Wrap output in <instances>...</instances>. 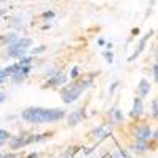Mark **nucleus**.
<instances>
[{"label":"nucleus","instance_id":"8","mask_svg":"<svg viewBox=\"0 0 158 158\" xmlns=\"http://www.w3.org/2000/svg\"><path fill=\"white\" fill-rule=\"evenodd\" d=\"M133 104H135V108H133V111L130 112V115L133 117V118H138V117L142 114V111H144V106H142V101H141V98H135Z\"/></svg>","mask_w":158,"mask_h":158},{"label":"nucleus","instance_id":"10","mask_svg":"<svg viewBox=\"0 0 158 158\" xmlns=\"http://www.w3.org/2000/svg\"><path fill=\"white\" fill-rule=\"evenodd\" d=\"M81 120H82L81 112H71V114L68 115V125H70V127H76Z\"/></svg>","mask_w":158,"mask_h":158},{"label":"nucleus","instance_id":"6","mask_svg":"<svg viewBox=\"0 0 158 158\" xmlns=\"http://www.w3.org/2000/svg\"><path fill=\"white\" fill-rule=\"evenodd\" d=\"M65 81H67V76L65 74H62L60 71H59V74L57 76H54L52 79H49V82L44 85L46 89H49V87H56V85H60V84H63Z\"/></svg>","mask_w":158,"mask_h":158},{"label":"nucleus","instance_id":"2","mask_svg":"<svg viewBox=\"0 0 158 158\" xmlns=\"http://www.w3.org/2000/svg\"><path fill=\"white\" fill-rule=\"evenodd\" d=\"M32 46V40L30 38H19L15 44L6 46V54L11 59H22L25 57V52L29 51V48Z\"/></svg>","mask_w":158,"mask_h":158},{"label":"nucleus","instance_id":"31","mask_svg":"<svg viewBox=\"0 0 158 158\" xmlns=\"http://www.w3.org/2000/svg\"><path fill=\"white\" fill-rule=\"evenodd\" d=\"M3 146H5V142H3V141H0V147H3Z\"/></svg>","mask_w":158,"mask_h":158},{"label":"nucleus","instance_id":"29","mask_svg":"<svg viewBox=\"0 0 158 158\" xmlns=\"http://www.w3.org/2000/svg\"><path fill=\"white\" fill-rule=\"evenodd\" d=\"M153 138H155V139H158V130H156L155 133H153Z\"/></svg>","mask_w":158,"mask_h":158},{"label":"nucleus","instance_id":"21","mask_svg":"<svg viewBox=\"0 0 158 158\" xmlns=\"http://www.w3.org/2000/svg\"><path fill=\"white\" fill-rule=\"evenodd\" d=\"M104 57L108 62H112V52H104Z\"/></svg>","mask_w":158,"mask_h":158},{"label":"nucleus","instance_id":"14","mask_svg":"<svg viewBox=\"0 0 158 158\" xmlns=\"http://www.w3.org/2000/svg\"><path fill=\"white\" fill-rule=\"evenodd\" d=\"M94 135L97 136V138H104V136H108L109 133L104 128H97V130H94Z\"/></svg>","mask_w":158,"mask_h":158},{"label":"nucleus","instance_id":"1","mask_svg":"<svg viewBox=\"0 0 158 158\" xmlns=\"http://www.w3.org/2000/svg\"><path fill=\"white\" fill-rule=\"evenodd\" d=\"M65 112L62 109H44V108H27L21 117L27 123H52L62 120Z\"/></svg>","mask_w":158,"mask_h":158},{"label":"nucleus","instance_id":"7","mask_svg":"<svg viewBox=\"0 0 158 158\" xmlns=\"http://www.w3.org/2000/svg\"><path fill=\"white\" fill-rule=\"evenodd\" d=\"M152 35H153V32H149V33H147L146 36H142V38H141V41H139V46H138L136 52H135V54L131 56V57H130L128 60H135V59H136V57H138V56L141 54V52H142V49H144V46H146V43H147V40H149V38H150Z\"/></svg>","mask_w":158,"mask_h":158},{"label":"nucleus","instance_id":"11","mask_svg":"<svg viewBox=\"0 0 158 158\" xmlns=\"http://www.w3.org/2000/svg\"><path fill=\"white\" fill-rule=\"evenodd\" d=\"M138 138H139V141H146L147 138H150V128L149 127H141L138 130Z\"/></svg>","mask_w":158,"mask_h":158},{"label":"nucleus","instance_id":"24","mask_svg":"<svg viewBox=\"0 0 158 158\" xmlns=\"http://www.w3.org/2000/svg\"><path fill=\"white\" fill-rule=\"evenodd\" d=\"M77 74H79V71H77V68H74V70L71 71V77H76Z\"/></svg>","mask_w":158,"mask_h":158},{"label":"nucleus","instance_id":"15","mask_svg":"<svg viewBox=\"0 0 158 158\" xmlns=\"http://www.w3.org/2000/svg\"><path fill=\"white\" fill-rule=\"evenodd\" d=\"M112 114H114V122H122L123 120V115L118 109H112Z\"/></svg>","mask_w":158,"mask_h":158},{"label":"nucleus","instance_id":"25","mask_svg":"<svg viewBox=\"0 0 158 158\" xmlns=\"http://www.w3.org/2000/svg\"><path fill=\"white\" fill-rule=\"evenodd\" d=\"M117 85H118V81H115V82H114V84L111 85V92H114V89H115Z\"/></svg>","mask_w":158,"mask_h":158},{"label":"nucleus","instance_id":"19","mask_svg":"<svg viewBox=\"0 0 158 158\" xmlns=\"http://www.w3.org/2000/svg\"><path fill=\"white\" fill-rule=\"evenodd\" d=\"M6 98H8V94H6V92H0V104L5 103Z\"/></svg>","mask_w":158,"mask_h":158},{"label":"nucleus","instance_id":"4","mask_svg":"<svg viewBox=\"0 0 158 158\" xmlns=\"http://www.w3.org/2000/svg\"><path fill=\"white\" fill-rule=\"evenodd\" d=\"M90 85V81H85V84H81V85H70V87H67L63 90V94H62V98H63V101L65 103H73V101H76L79 97L82 95V90L85 89V87H89Z\"/></svg>","mask_w":158,"mask_h":158},{"label":"nucleus","instance_id":"20","mask_svg":"<svg viewBox=\"0 0 158 158\" xmlns=\"http://www.w3.org/2000/svg\"><path fill=\"white\" fill-rule=\"evenodd\" d=\"M6 74H5V71H3V68H0V81H2V82H5L6 81Z\"/></svg>","mask_w":158,"mask_h":158},{"label":"nucleus","instance_id":"17","mask_svg":"<svg viewBox=\"0 0 158 158\" xmlns=\"http://www.w3.org/2000/svg\"><path fill=\"white\" fill-rule=\"evenodd\" d=\"M43 18L44 19H52V18H56V13L54 11H44L43 13Z\"/></svg>","mask_w":158,"mask_h":158},{"label":"nucleus","instance_id":"26","mask_svg":"<svg viewBox=\"0 0 158 158\" xmlns=\"http://www.w3.org/2000/svg\"><path fill=\"white\" fill-rule=\"evenodd\" d=\"M36 156H38V153H36V152H33V153H30L27 158H36Z\"/></svg>","mask_w":158,"mask_h":158},{"label":"nucleus","instance_id":"34","mask_svg":"<svg viewBox=\"0 0 158 158\" xmlns=\"http://www.w3.org/2000/svg\"><path fill=\"white\" fill-rule=\"evenodd\" d=\"M0 158H3V155H0Z\"/></svg>","mask_w":158,"mask_h":158},{"label":"nucleus","instance_id":"22","mask_svg":"<svg viewBox=\"0 0 158 158\" xmlns=\"http://www.w3.org/2000/svg\"><path fill=\"white\" fill-rule=\"evenodd\" d=\"M153 74H155V79H156V82H158V65H155V67H153Z\"/></svg>","mask_w":158,"mask_h":158},{"label":"nucleus","instance_id":"9","mask_svg":"<svg viewBox=\"0 0 158 158\" xmlns=\"http://www.w3.org/2000/svg\"><path fill=\"white\" fill-rule=\"evenodd\" d=\"M149 90H150V84L147 79H142V81L139 82V87H138V94L139 97H146L149 94Z\"/></svg>","mask_w":158,"mask_h":158},{"label":"nucleus","instance_id":"5","mask_svg":"<svg viewBox=\"0 0 158 158\" xmlns=\"http://www.w3.org/2000/svg\"><path fill=\"white\" fill-rule=\"evenodd\" d=\"M18 40H19V35H18L16 32H10V33H5V35L0 36V41H2V44H6V46L15 44Z\"/></svg>","mask_w":158,"mask_h":158},{"label":"nucleus","instance_id":"18","mask_svg":"<svg viewBox=\"0 0 158 158\" xmlns=\"http://www.w3.org/2000/svg\"><path fill=\"white\" fill-rule=\"evenodd\" d=\"M46 49V46H40V48H33L32 49V54H40V52H43Z\"/></svg>","mask_w":158,"mask_h":158},{"label":"nucleus","instance_id":"12","mask_svg":"<svg viewBox=\"0 0 158 158\" xmlns=\"http://www.w3.org/2000/svg\"><path fill=\"white\" fill-rule=\"evenodd\" d=\"M25 77H27V76H25L22 71H16L15 74L11 76V79H13V84H21Z\"/></svg>","mask_w":158,"mask_h":158},{"label":"nucleus","instance_id":"30","mask_svg":"<svg viewBox=\"0 0 158 158\" xmlns=\"http://www.w3.org/2000/svg\"><path fill=\"white\" fill-rule=\"evenodd\" d=\"M155 56H156V57H155V59H156V65H158V49H156V51H155Z\"/></svg>","mask_w":158,"mask_h":158},{"label":"nucleus","instance_id":"13","mask_svg":"<svg viewBox=\"0 0 158 158\" xmlns=\"http://www.w3.org/2000/svg\"><path fill=\"white\" fill-rule=\"evenodd\" d=\"M10 139H11L10 131H8V130H2V128H0V141L6 142V141H10Z\"/></svg>","mask_w":158,"mask_h":158},{"label":"nucleus","instance_id":"28","mask_svg":"<svg viewBox=\"0 0 158 158\" xmlns=\"http://www.w3.org/2000/svg\"><path fill=\"white\" fill-rule=\"evenodd\" d=\"M98 44H100V46H103V44H104V40H103V38H100V40H98Z\"/></svg>","mask_w":158,"mask_h":158},{"label":"nucleus","instance_id":"32","mask_svg":"<svg viewBox=\"0 0 158 158\" xmlns=\"http://www.w3.org/2000/svg\"><path fill=\"white\" fill-rule=\"evenodd\" d=\"M3 2H6V0H0V3H3Z\"/></svg>","mask_w":158,"mask_h":158},{"label":"nucleus","instance_id":"3","mask_svg":"<svg viewBox=\"0 0 158 158\" xmlns=\"http://www.w3.org/2000/svg\"><path fill=\"white\" fill-rule=\"evenodd\" d=\"M44 139V135L41 136H33L29 131H24V133H19L18 136H11L10 139V149L11 150H18V149H22L25 146H29L30 142H35V141H41Z\"/></svg>","mask_w":158,"mask_h":158},{"label":"nucleus","instance_id":"33","mask_svg":"<svg viewBox=\"0 0 158 158\" xmlns=\"http://www.w3.org/2000/svg\"><path fill=\"white\" fill-rule=\"evenodd\" d=\"M2 84H3V82H2V81H0V85H2Z\"/></svg>","mask_w":158,"mask_h":158},{"label":"nucleus","instance_id":"23","mask_svg":"<svg viewBox=\"0 0 158 158\" xmlns=\"http://www.w3.org/2000/svg\"><path fill=\"white\" fill-rule=\"evenodd\" d=\"M3 158H18V156H16V155H13V153H5Z\"/></svg>","mask_w":158,"mask_h":158},{"label":"nucleus","instance_id":"27","mask_svg":"<svg viewBox=\"0 0 158 158\" xmlns=\"http://www.w3.org/2000/svg\"><path fill=\"white\" fill-rule=\"evenodd\" d=\"M131 32H133V35H138V33H139V29L136 27V29H133V30H131Z\"/></svg>","mask_w":158,"mask_h":158},{"label":"nucleus","instance_id":"16","mask_svg":"<svg viewBox=\"0 0 158 158\" xmlns=\"http://www.w3.org/2000/svg\"><path fill=\"white\" fill-rule=\"evenodd\" d=\"M152 114H153V117L158 120V98H155L153 100V108H152Z\"/></svg>","mask_w":158,"mask_h":158}]
</instances>
